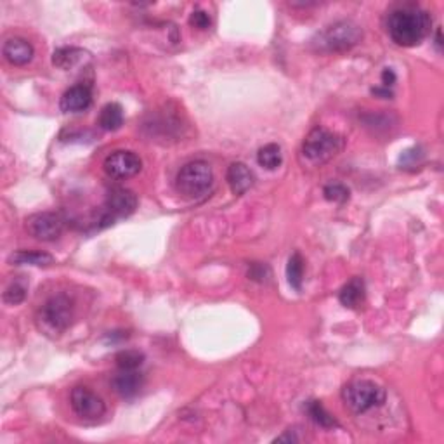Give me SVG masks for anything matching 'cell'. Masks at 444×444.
<instances>
[{"label": "cell", "mask_w": 444, "mask_h": 444, "mask_svg": "<svg viewBox=\"0 0 444 444\" xmlns=\"http://www.w3.org/2000/svg\"><path fill=\"white\" fill-rule=\"evenodd\" d=\"M92 102V92L89 85L78 84L70 87L65 94L61 95V112L65 113H80L91 106Z\"/></svg>", "instance_id": "cell-12"}, {"label": "cell", "mask_w": 444, "mask_h": 444, "mask_svg": "<svg viewBox=\"0 0 444 444\" xmlns=\"http://www.w3.org/2000/svg\"><path fill=\"white\" fill-rule=\"evenodd\" d=\"M257 162L259 165L264 167L268 170H275L282 165L283 162V155H282V148L278 144L271 143V144H266L259 149L257 153Z\"/></svg>", "instance_id": "cell-20"}, {"label": "cell", "mask_w": 444, "mask_h": 444, "mask_svg": "<svg viewBox=\"0 0 444 444\" xmlns=\"http://www.w3.org/2000/svg\"><path fill=\"white\" fill-rule=\"evenodd\" d=\"M286 278L292 289H296L297 292H300L302 282H304V259L302 255L296 252L292 257L289 259V264H286Z\"/></svg>", "instance_id": "cell-21"}, {"label": "cell", "mask_w": 444, "mask_h": 444, "mask_svg": "<svg viewBox=\"0 0 444 444\" xmlns=\"http://www.w3.org/2000/svg\"><path fill=\"white\" fill-rule=\"evenodd\" d=\"M144 383V376L137 370H118L112 380L115 392L123 399H132L139 394Z\"/></svg>", "instance_id": "cell-11"}, {"label": "cell", "mask_w": 444, "mask_h": 444, "mask_svg": "<svg viewBox=\"0 0 444 444\" xmlns=\"http://www.w3.org/2000/svg\"><path fill=\"white\" fill-rule=\"evenodd\" d=\"M342 148L344 139L339 134L323 129V127H316L305 136L304 143H302V155L305 156L307 162L321 165L339 155Z\"/></svg>", "instance_id": "cell-5"}, {"label": "cell", "mask_w": 444, "mask_h": 444, "mask_svg": "<svg viewBox=\"0 0 444 444\" xmlns=\"http://www.w3.org/2000/svg\"><path fill=\"white\" fill-rule=\"evenodd\" d=\"M372 94L373 95H378V98H382V99H390V98H392V91H390V89H387V87L372 89Z\"/></svg>", "instance_id": "cell-28"}, {"label": "cell", "mask_w": 444, "mask_h": 444, "mask_svg": "<svg viewBox=\"0 0 444 444\" xmlns=\"http://www.w3.org/2000/svg\"><path fill=\"white\" fill-rule=\"evenodd\" d=\"M424 158V153H422L420 148H410L401 155L399 158V165L401 169H408V167H415L422 162Z\"/></svg>", "instance_id": "cell-25"}, {"label": "cell", "mask_w": 444, "mask_h": 444, "mask_svg": "<svg viewBox=\"0 0 444 444\" xmlns=\"http://www.w3.org/2000/svg\"><path fill=\"white\" fill-rule=\"evenodd\" d=\"M72 408L80 418L89 422H95L106 413V404L95 392L87 387H75L72 390Z\"/></svg>", "instance_id": "cell-8"}, {"label": "cell", "mask_w": 444, "mask_h": 444, "mask_svg": "<svg viewBox=\"0 0 444 444\" xmlns=\"http://www.w3.org/2000/svg\"><path fill=\"white\" fill-rule=\"evenodd\" d=\"M210 16H208L205 10H194L190 17V24L191 26L198 28V30H207L210 26Z\"/></svg>", "instance_id": "cell-26"}, {"label": "cell", "mask_w": 444, "mask_h": 444, "mask_svg": "<svg viewBox=\"0 0 444 444\" xmlns=\"http://www.w3.org/2000/svg\"><path fill=\"white\" fill-rule=\"evenodd\" d=\"M226 179L227 184H229L231 191L234 194H245L255 183V176L250 169H248L245 163L236 162V163H231L229 169H227L226 174Z\"/></svg>", "instance_id": "cell-14"}, {"label": "cell", "mask_w": 444, "mask_h": 444, "mask_svg": "<svg viewBox=\"0 0 444 444\" xmlns=\"http://www.w3.org/2000/svg\"><path fill=\"white\" fill-rule=\"evenodd\" d=\"M98 123L101 129L109 130V132H115L120 127L123 125V109L118 102H108L106 106H102L101 113H99Z\"/></svg>", "instance_id": "cell-16"}, {"label": "cell", "mask_w": 444, "mask_h": 444, "mask_svg": "<svg viewBox=\"0 0 444 444\" xmlns=\"http://www.w3.org/2000/svg\"><path fill=\"white\" fill-rule=\"evenodd\" d=\"M85 56H89L87 52L78 47H61L52 54V63L61 70H72Z\"/></svg>", "instance_id": "cell-17"}, {"label": "cell", "mask_w": 444, "mask_h": 444, "mask_svg": "<svg viewBox=\"0 0 444 444\" xmlns=\"http://www.w3.org/2000/svg\"><path fill=\"white\" fill-rule=\"evenodd\" d=\"M305 411H307L309 418H311L316 425H319V427L333 429L339 425L335 418H333V415L328 413L326 408L323 406L319 401H309V403L305 404Z\"/></svg>", "instance_id": "cell-19"}, {"label": "cell", "mask_w": 444, "mask_h": 444, "mask_svg": "<svg viewBox=\"0 0 444 444\" xmlns=\"http://www.w3.org/2000/svg\"><path fill=\"white\" fill-rule=\"evenodd\" d=\"M339 300L349 309L360 307L365 302V282L361 278H353L342 286L339 293Z\"/></svg>", "instance_id": "cell-15"}, {"label": "cell", "mask_w": 444, "mask_h": 444, "mask_svg": "<svg viewBox=\"0 0 444 444\" xmlns=\"http://www.w3.org/2000/svg\"><path fill=\"white\" fill-rule=\"evenodd\" d=\"M323 194H325L326 200L333 201V204H344V201L349 200V190L344 184L339 183H332L328 186H325Z\"/></svg>", "instance_id": "cell-24"}, {"label": "cell", "mask_w": 444, "mask_h": 444, "mask_svg": "<svg viewBox=\"0 0 444 444\" xmlns=\"http://www.w3.org/2000/svg\"><path fill=\"white\" fill-rule=\"evenodd\" d=\"M432 26L431 14L415 3L394 7L387 16V31L394 44L401 47H415L422 44Z\"/></svg>", "instance_id": "cell-1"}, {"label": "cell", "mask_w": 444, "mask_h": 444, "mask_svg": "<svg viewBox=\"0 0 444 444\" xmlns=\"http://www.w3.org/2000/svg\"><path fill=\"white\" fill-rule=\"evenodd\" d=\"M26 298V285L21 282H13L3 292V302L10 305H17Z\"/></svg>", "instance_id": "cell-23"}, {"label": "cell", "mask_w": 444, "mask_h": 444, "mask_svg": "<svg viewBox=\"0 0 444 444\" xmlns=\"http://www.w3.org/2000/svg\"><path fill=\"white\" fill-rule=\"evenodd\" d=\"M137 208V197L130 190L125 187H116V190L109 191L108 198L105 201V208L99 217L101 226H109L116 221V219L129 217L136 212Z\"/></svg>", "instance_id": "cell-7"}, {"label": "cell", "mask_w": 444, "mask_h": 444, "mask_svg": "<svg viewBox=\"0 0 444 444\" xmlns=\"http://www.w3.org/2000/svg\"><path fill=\"white\" fill-rule=\"evenodd\" d=\"M73 319V304L68 296H52L44 302L37 316V321L40 330L52 335H59L65 332Z\"/></svg>", "instance_id": "cell-6"}, {"label": "cell", "mask_w": 444, "mask_h": 444, "mask_svg": "<svg viewBox=\"0 0 444 444\" xmlns=\"http://www.w3.org/2000/svg\"><path fill=\"white\" fill-rule=\"evenodd\" d=\"M385 390L372 380H353L342 390V399L353 413L363 415L385 403Z\"/></svg>", "instance_id": "cell-4"}, {"label": "cell", "mask_w": 444, "mask_h": 444, "mask_svg": "<svg viewBox=\"0 0 444 444\" xmlns=\"http://www.w3.org/2000/svg\"><path fill=\"white\" fill-rule=\"evenodd\" d=\"M436 45H438V49L441 51L443 47V40H441V30H438V38H436Z\"/></svg>", "instance_id": "cell-30"}, {"label": "cell", "mask_w": 444, "mask_h": 444, "mask_svg": "<svg viewBox=\"0 0 444 444\" xmlns=\"http://www.w3.org/2000/svg\"><path fill=\"white\" fill-rule=\"evenodd\" d=\"M2 54L3 58H6L7 63H10V65L14 66H23V65H28V63L33 59V45L30 44L28 40H24V38H9V40L3 44L2 47Z\"/></svg>", "instance_id": "cell-13"}, {"label": "cell", "mask_w": 444, "mask_h": 444, "mask_svg": "<svg viewBox=\"0 0 444 444\" xmlns=\"http://www.w3.org/2000/svg\"><path fill=\"white\" fill-rule=\"evenodd\" d=\"M63 229H65V221L61 215L52 214V212H40L26 219V231L40 241L58 240L63 234Z\"/></svg>", "instance_id": "cell-9"}, {"label": "cell", "mask_w": 444, "mask_h": 444, "mask_svg": "<svg viewBox=\"0 0 444 444\" xmlns=\"http://www.w3.org/2000/svg\"><path fill=\"white\" fill-rule=\"evenodd\" d=\"M276 441H298V438L297 436H290V434H285V436H280L278 439H276Z\"/></svg>", "instance_id": "cell-29"}, {"label": "cell", "mask_w": 444, "mask_h": 444, "mask_svg": "<svg viewBox=\"0 0 444 444\" xmlns=\"http://www.w3.org/2000/svg\"><path fill=\"white\" fill-rule=\"evenodd\" d=\"M10 264H16V266H51L54 262V257L45 252H26V250H21L16 252L9 257Z\"/></svg>", "instance_id": "cell-18"}, {"label": "cell", "mask_w": 444, "mask_h": 444, "mask_svg": "<svg viewBox=\"0 0 444 444\" xmlns=\"http://www.w3.org/2000/svg\"><path fill=\"white\" fill-rule=\"evenodd\" d=\"M115 361L118 370H139L144 363V354L136 349H127L116 354Z\"/></svg>", "instance_id": "cell-22"}, {"label": "cell", "mask_w": 444, "mask_h": 444, "mask_svg": "<svg viewBox=\"0 0 444 444\" xmlns=\"http://www.w3.org/2000/svg\"><path fill=\"white\" fill-rule=\"evenodd\" d=\"M394 82H396V73H394L390 68L383 70V73H382V87L389 89L390 85H394Z\"/></svg>", "instance_id": "cell-27"}, {"label": "cell", "mask_w": 444, "mask_h": 444, "mask_svg": "<svg viewBox=\"0 0 444 444\" xmlns=\"http://www.w3.org/2000/svg\"><path fill=\"white\" fill-rule=\"evenodd\" d=\"M363 38V30L360 24H356L351 20L337 21V23L328 24L325 30L319 31L311 40V47L316 52H346L358 45Z\"/></svg>", "instance_id": "cell-2"}, {"label": "cell", "mask_w": 444, "mask_h": 444, "mask_svg": "<svg viewBox=\"0 0 444 444\" xmlns=\"http://www.w3.org/2000/svg\"><path fill=\"white\" fill-rule=\"evenodd\" d=\"M143 169V162L132 151H115L105 160V172L113 179H129L137 176Z\"/></svg>", "instance_id": "cell-10"}, {"label": "cell", "mask_w": 444, "mask_h": 444, "mask_svg": "<svg viewBox=\"0 0 444 444\" xmlns=\"http://www.w3.org/2000/svg\"><path fill=\"white\" fill-rule=\"evenodd\" d=\"M212 186H214V172H212V167L204 160L186 163L176 177L177 193L187 200H200L207 197Z\"/></svg>", "instance_id": "cell-3"}]
</instances>
